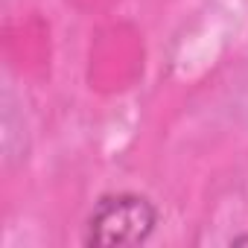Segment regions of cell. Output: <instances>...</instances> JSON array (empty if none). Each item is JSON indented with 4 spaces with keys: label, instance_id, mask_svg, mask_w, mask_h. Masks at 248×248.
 Listing matches in <instances>:
<instances>
[{
    "label": "cell",
    "instance_id": "obj_1",
    "mask_svg": "<svg viewBox=\"0 0 248 248\" xmlns=\"http://www.w3.org/2000/svg\"><path fill=\"white\" fill-rule=\"evenodd\" d=\"M161 225L158 204L132 190L105 193L93 202L82 242L88 248H123V245H143Z\"/></svg>",
    "mask_w": 248,
    "mask_h": 248
},
{
    "label": "cell",
    "instance_id": "obj_2",
    "mask_svg": "<svg viewBox=\"0 0 248 248\" xmlns=\"http://www.w3.org/2000/svg\"><path fill=\"white\" fill-rule=\"evenodd\" d=\"M228 245H231V248H245V245H248V231H242V233L231 236V239H228Z\"/></svg>",
    "mask_w": 248,
    "mask_h": 248
}]
</instances>
